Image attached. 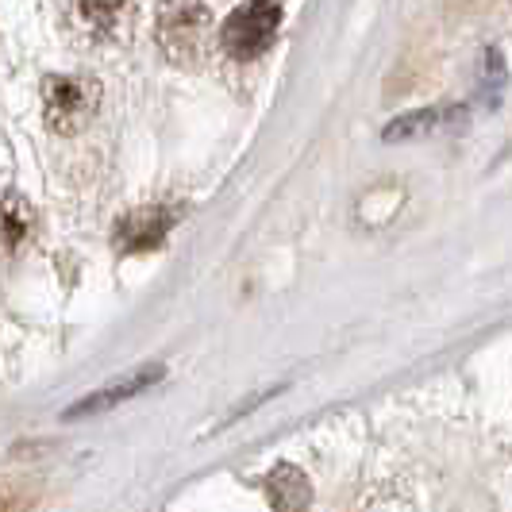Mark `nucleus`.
<instances>
[{
  "instance_id": "nucleus-1",
  "label": "nucleus",
  "mask_w": 512,
  "mask_h": 512,
  "mask_svg": "<svg viewBox=\"0 0 512 512\" xmlns=\"http://www.w3.org/2000/svg\"><path fill=\"white\" fill-rule=\"evenodd\" d=\"M208 4L205 0H162L158 4V47L178 66H201L208 43Z\"/></svg>"
},
{
  "instance_id": "nucleus-5",
  "label": "nucleus",
  "mask_w": 512,
  "mask_h": 512,
  "mask_svg": "<svg viewBox=\"0 0 512 512\" xmlns=\"http://www.w3.org/2000/svg\"><path fill=\"white\" fill-rule=\"evenodd\" d=\"M74 24L93 43L124 39L131 27V0H74Z\"/></svg>"
},
{
  "instance_id": "nucleus-7",
  "label": "nucleus",
  "mask_w": 512,
  "mask_h": 512,
  "mask_svg": "<svg viewBox=\"0 0 512 512\" xmlns=\"http://www.w3.org/2000/svg\"><path fill=\"white\" fill-rule=\"evenodd\" d=\"M266 497H270L274 512H305L312 505V482L301 466L278 462L266 474Z\"/></svg>"
},
{
  "instance_id": "nucleus-9",
  "label": "nucleus",
  "mask_w": 512,
  "mask_h": 512,
  "mask_svg": "<svg viewBox=\"0 0 512 512\" xmlns=\"http://www.w3.org/2000/svg\"><path fill=\"white\" fill-rule=\"evenodd\" d=\"M27 497H0V512H27Z\"/></svg>"
},
{
  "instance_id": "nucleus-3",
  "label": "nucleus",
  "mask_w": 512,
  "mask_h": 512,
  "mask_svg": "<svg viewBox=\"0 0 512 512\" xmlns=\"http://www.w3.org/2000/svg\"><path fill=\"white\" fill-rule=\"evenodd\" d=\"M282 24V4L278 0H247L231 12L224 27H220V47L239 58V62H251L262 51H270L274 35Z\"/></svg>"
},
{
  "instance_id": "nucleus-6",
  "label": "nucleus",
  "mask_w": 512,
  "mask_h": 512,
  "mask_svg": "<svg viewBox=\"0 0 512 512\" xmlns=\"http://www.w3.org/2000/svg\"><path fill=\"white\" fill-rule=\"evenodd\" d=\"M162 374H166L162 366H139V370L124 374L120 382L101 385L97 393H89V397H81L77 405H70V409H66V420H77V416H97V412L112 409V405H124V401H131V397H139L147 385L158 382Z\"/></svg>"
},
{
  "instance_id": "nucleus-4",
  "label": "nucleus",
  "mask_w": 512,
  "mask_h": 512,
  "mask_svg": "<svg viewBox=\"0 0 512 512\" xmlns=\"http://www.w3.org/2000/svg\"><path fill=\"white\" fill-rule=\"evenodd\" d=\"M178 220H181V205H174V201L135 208V212H128V216L112 228V243H116V251H124V255L151 251V247H158V243L170 235V228H174Z\"/></svg>"
},
{
  "instance_id": "nucleus-2",
  "label": "nucleus",
  "mask_w": 512,
  "mask_h": 512,
  "mask_svg": "<svg viewBox=\"0 0 512 512\" xmlns=\"http://www.w3.org/2000/svg\"><path fill=\"white\" fill-rule=\"evenodd\" d=\"M43 108H47V128L58 135H77L93 124L101 108V85L93 77L58 74L43 81Z\"/></svg>"
},
{
  "instance_id": "nucleus-8",
  "label": "nucleus",
  "mask_w": 512,
  "mask_h": 512,
  "mask_svg": "<svg viewBox=\"0 0 512 512\" xmlns=\"http://www.w3.org/2000/svg\"><path fill=\"white\" fill-rule=\"evenodd\" d=\"M31 208L20 193H8L4 197V205H0V255H12V251H20L27 243V235H31Z\"/></svg>"
}]
</instances>
